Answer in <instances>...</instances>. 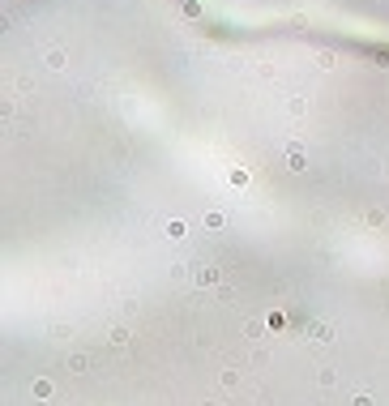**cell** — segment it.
I'll list each match as a JSON object with an SVG mask.
<instances>
[{
	"mask_svg": "<svg viewBox=\"0 0 389 406\" xmlns=\"http://www.w3.org/2000/svg\"><path fill=\"white\" fill-rule=\"evenodd\" d=\"M43 60H47V69H65V65H69V60H65V51H60V47H51V51H47Z\"/></svg>",
	"mask_w": 389,
	"mask_h": 406,
	"instance_id": "1",
	"label": "cell"
},
{
	"mask_svg": "<svg viewBox=\"0 0 389 406\" xmlns=\"http://www.w3.org/2000/svg\"><path fill=\"white\" fill-rule=\"evenodd\" d=\"M287 162H291V171H304L308 162H304V150H287Z\"/></svg>",
	"mask_w": 389,
	"mask_h": 406,
	"instance_id": "2",
	"label": "cell"
},
{
	"mask_svg": "<svg viewBox=\"0 0 389 406\" xmlns=\"http://www.w3.org/2000/svg\"><path fill=\"white\" fill-rule=\"evenodd\" d=\"M351 406H372V398H368V393H355V402Z\"/></svg>",
	"mask_w": 389,
	"mask_h": 406,
	"instance_id": "3",
	"label": "cell"
}]
</instances>
